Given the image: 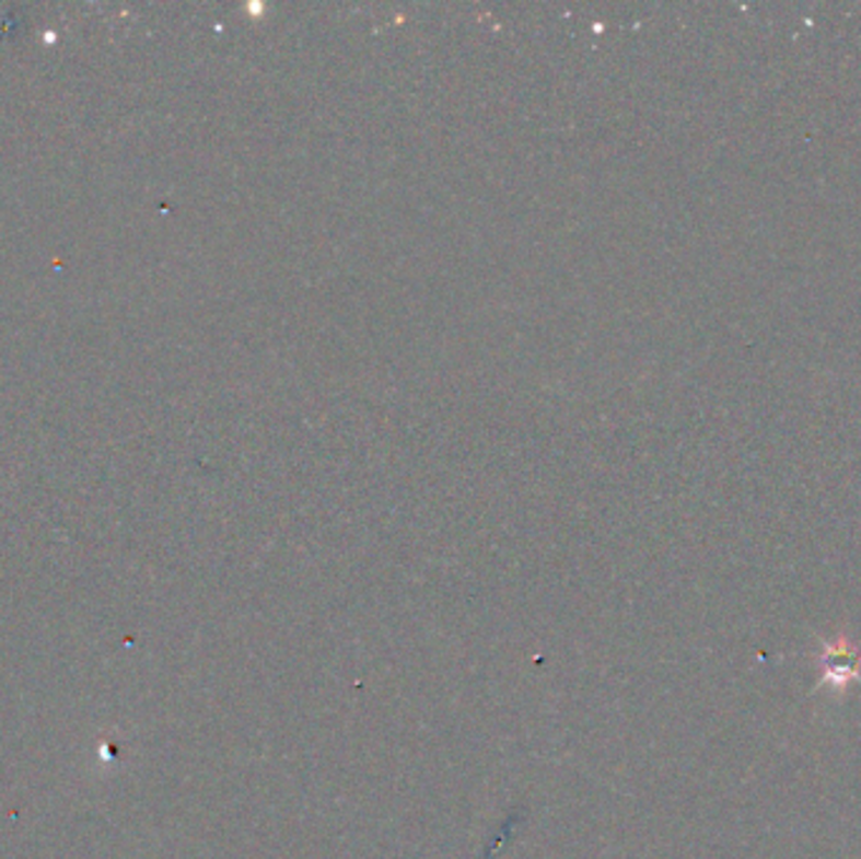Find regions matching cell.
<instances>
[{
	"label": "cell",
	"instance_id": "cell-1",
	"mask_svg": "<svg viewBox=\"0 0 861 859\" xmlns=\"http://www.w3.org/2000/svg\"><path fill=\"white\" fill-rule=\"evenodd\" d=\"M861 655L847 638L829 643L822 655V681L836 688H847L851 681H859Z\"/></svg>",
	"mask_w": 861,
	"mask_h": 859
}]
</instances>
